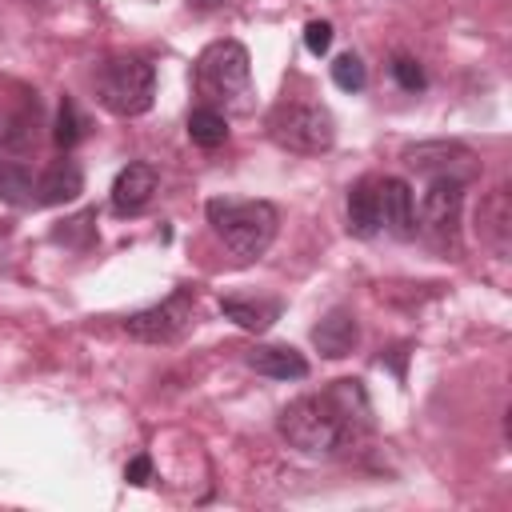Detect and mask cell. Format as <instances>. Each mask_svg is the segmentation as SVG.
I'll return each mask as SVG.
<instances>
[{
	"mask_svg": "<svg viewBox=\"0 0 512 512\" xmlns=\"http://www.w3.org/2000/svg\"><path fill=\"white\" fill-rule=\"evenodd\" d=\"M288 448L304 456H336L372 432V404L360 380H332L320 396H296L276 416Z\"/></svg>",
	"mask_w": 512,
	"mask_h": 512,
	"instance_id": "obj_1",
	"label": "cell"
},
{
	"mask_svg": "<svg viewBox=\"0 0 512 512\" xmlns=\"http://www.w3.org/2000/svg\"><path fill=\"white\" fill-rule=\"evenodd\" d=\"M204 216L212 224V232L224 240V248L240 260L252 264L260 260L280 228V212L268 200H232V196H216L204 204Z\"/></svg>",
	"mask_w": 512,
	"mask_h": 512,
	"instance_id": "obj_2",
	"label": "cell"
},
{
	"mask_svg": "<svg viewBox=\"0 0 512 512\" xmlns=\"http://www.w3.org/2000/svg\"><path fill=\"white\" fill-rule=\"evenodd\" d=\"M196 92L212 104V108H248L252 96V60L248 48L240 40H212L192 68Z\"/></svg>",
	"mask_w": 512,
	"mask_h": 512,
	"instance_id": "obj_3",
	"label": "cell"
},
{
	"mask_svg": "<svg viewBox=\"0 0 512 512\" xmlns=\"http://www.w3.org/2000/svg\"><path fill=\"white\" fill-rule=\"evenodd\" d=\"M96 96L112 116H144L156 100V68L148 56H112L96 68Z\"/></svg>",
	"mask_w": 512,
	"mask_h": 512,
	"instance_id": "obj_4",
	"label": "cell"
},
{
	"mask_svg": "<svg viewBox=\"0 0 512 512\" xmlns=\"http://www.w3.org/2000/svg\"><path fill=\"white\" fill-rule=\"evenodd\" d=\"M268 136L300 156H320L336 144V120L324 104H276L268 112Z\"/></svg>",
	"mask_w": 512,
	"mask_h": 512,
	"instance_id": "obj_5",
	"label": "cell"
},
{
	"mask_svg": "<svg viewBox=\"0 0 512 512\" xmlns=\"http://www.w3.org/2000/svg\"><path fill=\"white\" fill-rule=\"evenodd\" d=\"M192 316H196V292H192L188 284H180V288H172V296H164L160 304L132 312V316L124 320V332H128L132 340H144V344H172V340H180V336L188 332Z\"/></svg>",
	"mask_w": 512,
	"mask_h": 512,
	"instance_id": "obj_6",
	"label": "cell"
},
{
	"mask_svg": "<svg viewBox=\"0 0 512 512\" xmlns=\"http://www.w3.org/2000/svg\"><path fill=\"white\" fill-rule=\"evenodd\" d=\"M404 164L424 172V176H452V180H472L480 172L472 148H464L460 140H424V144H408L404 148Z\"/></svg>",
	"mask_w": 512,
	"mask_h": 512,
	"instance_id": "obj_7",
	"label": "cell"
},
{
	"mask_svg": "<svg viewBox=\"0 0 512 512\" xmlns=\"http://www.w3.org/2000/svg\"><path fill=\"white\" fill-rule=\"evenodd\" d=\"M460 208H464V180L452 176H432L424 200H420V224L432 240H452L456 224H460Z\"/></svg>",
	"mask_w": 512,
	"mask_h": 512,
	"instance_id": "obj_8",
	"label": "cell"
},
{
	"mask_svg": "<svg viewBox=\"0 0 512 512\" xmlns=\"http://www.w3.org/2000/svg\"><path fill=\"white\" fill-rule=\"evenodd\" d=\"M376 204H380V232H392L400 240L416 236V204H412L408 180L400 176L376 180Z\"/></svg>",
	"mask_w": 512,
	"mask_h": 512,
	"instance_id": "obj_9",
	"label": "cell"
},
{
	"mask_svg": "<svg viewBox=\"0 0 512 512\" xmlns=\"http://www.w3.org/2000/svg\"><path fill=\"white\" fill-rule=\"evenodd\" d=\"M156 192V168L148 160H132L112 180V212L116 216H140Z\"/></svg>",
	"mask_w": 512,
	"mask_h": 512,
	"instance_id": "obj_10",
	"label": "cell"
},
{
	"mask_svg": "<svg viewBox=\"0 0 512 512\" xmlns=\"http://www.w3.org/2000/svg\"><path fill=\"white\" fill-rule=\"evenodd\" d=\"M476 232H480V240H484L500 260L508 256V248H512V196H508L504 184L492 188V192L480 200Z\"/></svg>",
	"mask_w": 512,
	"mask_h": 512,
	"instance_id": "obj_11",
	"label": "cell"
},
{
	"mask_svg": "<svg viewBox=\"0 0 512 512\" xmlns=\"http://www.w3.org/2000/svg\"><path fill=\"white\" fill-rule=\"evenodd\" d=\"M312 344H316V352L328 356V360L348 356V352L360 344V324H356V316H352L348 308H332V312L320 316V324L312 328Z\"/></svg>",
	"mask_w": 512,
	"mask_h": 512,
	"instance_id": "obj_12",
	"label": "cell"
},
{
	"mask_svg": "<svg viewBox=\"0 0 512 512\" xmlns=\"http://www.w3.org/2000/svg\"><path fill=\"white\" fill-rule=\"evenodd\" d=\"M80 188H84V172H80V164L76 160H52L40 176H36V204H44V208H56V204H68V200H76L80 196Z\"/></svg>",
	"mask_w": 512,
	"mask_h": 512,
	"instance_id": "obj_13",
	"label": "cell"
},
{
	"mask_svg": "<svg viewBox=\"0 0 512 512\" xmlns=\"http://www.w3.org/2000/svg\"><path fill=\"white\" fill-rule=\"evenodd\" d=\"M244 364L272 380H304L308 376V360L292 344H256L244 352Z\"/></svg>",
	"mask_w": 512,
	"mask_h": 512,
	"instance_id": "obj_14",
	"label": "cell"
},
{
	"mask_svg": "<svg viewBox=\"0 0 512 512\" xmlns=\"http://www.w3.org/2000/svg\"><path fill=\"white\" fill-rule=\"evenodd\" d=\"M348 232L356 240H372L380 232V204H376V180L364 176L348 188Z\"/></svg>",
	"mask_w": 512,
	"mask_h": 512,
	"instance_id": "obj_15",
	"label": "cell"
},
{
	"mask_svg": "<svg viewBox=\"0 0 512 512\" xmlns=\"http://www.w3.org/2000/svg\"><path fill=\"white\" fill-rule=\"evenodd\" d=\"M220 312L228 320H236L244 332H268L276 324V316H280V300H268V296H224Z\"/></svg>",
	"mask_w": 512,
	"mask_h": 512,
	"instance_id": "obj_16",
	"label": "cell"
},
{
	"mask_svg": "<svg viewBox=\"0 0 512 512\" xmlns=\"http://www.w3.org/2000/svg\"><path fill=\"white\" fill-rule=\"evenodd\" d=\"M188 140H192L196 148H204V152L220 148V144L228 140V116H224L220 108H212V104L192 108V112H188Z\"/></svg>",
	"mask_w": 512,
	"mask_h": 512,
	"instance_id": "obj_17",
	"label": "cell"
},
{
	"mask_svg": "<svg viewBox=\"0 0 512 512\" xmlns=\"http://www.w3.org/2000/svg\"><path fill=\"white\" fill-rule=\"evenodd\" d=\"M0 200L12 208L36 204V176L24 160H0Z\"/></svg>",
	"mask_w": 512,
	"mask_h": 512,
	"instance_id": "obj_18",
	"label": "cell"
},
{
	"mask_svg": "<svg viewBox=\"0 0 512 512\" xmlns=\"http://www.w3.org/2000/svg\"><path fill=\"white\" fill-rule=\"evenodd\" d=\"M0 148L4 152H28L36 148V100H28L20 112H12L0 128Z\"/></svg>",
	"mask_w": 512,
	"mask_h": 512,
	"instance_id": "obj_19",
	"label": "cell"
},
{
	"mask_svg": "<svg viewBox=\"0 0 512 512\" xmlns=\"http://www.w3.org/2000/svg\"><path fill=\"white\" fill-rule=\"evenodd\" d=\"M332 84L344 88V92H364V84H368V68H364V60H360L356 52L336 56V60H332Z\"/></svg>",
	"mask_w": 512,
	"mask_h": 512,
	"instance_id": "obj_20",
	"label": "cell"
},
{
	"mask_svg": "<svg viewBox=\"0 0 512 512\" xmlns=\"http://www.w3.org/2000/svg\"><path fill=\"white\" fill-rule=\"evenodd\" d=\"M96 212H80V216H72V220H64V228H56L52 232V240L56 244H68V248H88L92 240L88 236H96Z\"/></svg>",
	"mask_w": 512,
	"mask_h": 512,
	"instance_id": "obj_21",
	"label": "cell"
},
{
	"mask_svg": "<svg viewBox=\"0 0 512 512\" xmlns=\"http://www.w3.org/2000/svg\"><path fill=\"white\" fill-rule=\"evenodd\" d=\"M52 140L68 152V148H76V140H80V112H76V104L64 96L60 100V108H56V124H52Z\"/></svg>",
	"mask_w": 512,
	"mask_h": 512,
	"instance_id": "obj_22",
	"label": "cell"
},
{
	"mask_svg": "<svg viewBox=\"0 0 512 512\" xmlns=\"http://www.w3.org/2000/svg\"><path fill=\"white\" fill-rule=\"evenodd\" d=\"M392 80H396L404 92H412V96L428 88V76H424L420 60H416V56H404V52H396V56H392Z\"/></svg>",
	"mask_w": 512,
	"mask_h": 512,
	"instance_id": "obj_23",
	"label": "cell"
},
{
	"mask_svg": "<svg viewBox=\"0 0 512 512\" xmlns=\"http://www.w3.org/2000/svg\"><path fill=\"white\" fill-rule=\"evenodd\" d=\"M304 48H308L312 56H324V52L332 48V24H328V20H308V24H304Z\"/></svg>",
	"mask_w": 512,
	"mask_h": 512,
	"instance_id": "obj_24",
	"label": "cell"
},
{
	"mask_svg": "<svg viewBox=\"0 0 512 512\" xmlns=\"http://www.w3.org/2000/svg\"><path fill=\"white\" fill-rule=\"evenodd\" d=\"M124 480H128V484H148V480H152V456H144V452L132 456L128 468H124Z\"/></svg>",
	"mask_w": 512,
	"mask_h": 512,
	"instance_id": "obj_25",
	"label": "cell"
},
{
	"mask_svg": "<svg viewBox=\"0 0 512 512\" xmlns=\"http://www.w3.org/2000/svg\"><path fill=\"white\" fill-rule=\"evenodd\" d=\"M188 8H196V12H216V8H224V0H188Z\"/></svg>",
	"mask_w": 512,
	"mask_h": 512,
	"instance_id": "obj_26",
	"label": "cell"
}]
</instances>
